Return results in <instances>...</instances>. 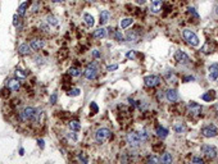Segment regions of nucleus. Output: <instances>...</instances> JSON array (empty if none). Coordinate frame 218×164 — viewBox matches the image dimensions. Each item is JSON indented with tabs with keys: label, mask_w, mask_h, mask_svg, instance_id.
<instances>
[{
	"label": "nucleus",
	"mask_w": 218,
	"mask_h": 164,
	"mask_svg": "<svg viewBox=\"0 0 218 164\" xmlns=\"http://www.w3.org/2000/svg\"><path fill=\"white\" fill-rule=\"evenodd\" d=\"M161 162H162V163H166V164H167V163H171V162H172L171 154H169V153H164L163 156L161 158Z\"/></svg>",
	"instance_id": "27"
},
{
	"label": "nucleus",
	"mask_w": 218,
	"mask_h": 164,
	"mask_svg": "<svg viewBox=\"0 0 218 164\" xmlns=\"http://www.w3.org/2000/svg\"><path fill=\"white\" fill-rule=\"evenodd\" d=\"M137 133H139V137H140V140H141V141H146V140H148V133L145 132V131H140Z\"/></svg>",
	"instance_id": "31"
},
{
	"label": "nucleus",
	"mask_w": 218,
	"mask_h": 164,
	"mask_svg": "<svg viewBox=\"0 0 218 164\" xmlns=\"http://www.w3.org/2000/svg\"><path fill=\"white\" fill-rule=\"evenodd\" d=\"M31 49L32 50H35V51H38V50H41L44 46H45V41L42 40V38H35V40H32L31 41Z\"/></svg>",
	"instance_id": "10"
},
{
	"label": "nucleus",
	"mask_w": 218,
	"mask_h": 164,
	"mask_svg": "<svg viewBox=\"0 0 218 164\" xmlns=\"http://www.w3.org/2000/svg\"><path fill=\"white\" fill-rule=\"evenodd\" d=\"M166 98L168 101H171V103H174V101L178 100V93L174 89H168L167 93H166Z\"/></svg>",
	"instance_id": "11"
},
{
	"label": "nucleus",
	"mask_w": 218,
	"mask_h": 164,
	"mask_svg": "<svg viewBox=\"0 0 218 164\" xmlns=\"http://www.w3.org/2000/svg\"><path fill=\"white\" fill-rule=\"evenodd\" d=\"M126 58H127V59H136V51L130 50L127 54H126Z\"/></svg>",
	"instance_id": "30"
},
{
	"label": "nucleus",
	"mask_w": 218,
	"mask_h": 164,
	"mask_svg": "<svg viewBox=\"0 0 218 164\" xmlns=\"http://www.w3.org/2000/svg\"><path fill=\"white\" fill-rule=\"evenodd\" d=\"M144 82L145 85L149 86V87H155L161 84V78H159L158 76H154V74H150V76H146L144 78Z\"/></svg>",
	"instance_id": "6"
},
{
	"label": "nucleus",
	"mask_w": 218,
	"mask_h": 164,
	"mask_svg": "<svg viewBox=\"0 0 218 164\" xmlns=\"http://www.w3.org/2000/svg\"><path fill=\"white\" fill-rule=\"evenodd\" d=\"M148 162H149V163H158V162H159V159H158V158H155V156H152V158H149V159H148Z\"/></svg>",
	"instance_id": "35"
},
{
	"label": "nucleus",
	"mask_w": 218,
	"mask_h": 164,
	"mask_svg": "<svg viewBox=\"0 0 218 164\" xmlns=\"http://www.w3.org/2000/svg\"><path fill=\"white\" fill-rule=\"evenodd\" d=\"M203 153H204V155L208 158V159H214L217 156V149L212 145H205L203 146Z\"/></svg>",
	"instance_id": "8"
},
{
	"label": "nucleus",
	"mask_w": 218,
	"mask_h": 164,
	"mask_svg": "<svg viewBox=\"0 0 218 164\" xmlns=\"http://www.w3.org/2000/svg\"><path fill=\"white\" fill-rule=\"evenodd\" d=\"M132 23H134L132 18H124V19L121 21V27H122V28H127V27H130L131 25H132Z\"/></svg>",
	"instance_id": "23"
},
{
	"label": "nucleus",
	"mask_w": 218,
	"mask_h": 164,
	"mask_svg": "<svg viewBox=\"0 0 218 164\" xmlns=\"http://www.w3.org/2000/svg\"><path fill=\"white\" fill-rule=\"evenodd\" d=\"M8 87L9 90H12V91H18L19 89H21V84H19V81L18 78H13L8 82Z\"/></svg>",
	"instance_id": "15"
},
{
	"label": "nucleus",
	"mask_w": 218,
	"mask_h": 164,
	"mask_svg": "<svg viewBox=\"0 0 218 164\" xmlns=\"http://www.w3.org/2000/svg\"><path fill=\"white\" fill-rule=\"evenodd\" d=\"M182 36L191 46H198V45H199V37H198L196 33L192 32L191 30H183Z\"/></svg>",
	"instance_id": "1"
},
{
	"label": "nucleus",
	"mask_w": 218,
	"mask_h": 164,
	"mask_svg": "<svg viewBox=\"0 0 218 164\" xmlns=\"http://www.w3.org/2000/svg\"><path fill=\"white\" fill-rule=\"evenodd\" d=\"M126 138H127V141H128V144H130L131 146H139L140 144L143 142L141 140H140L137 132H131V133H128Z\"/></svg>",
	"instance_id": "7"
},
{
	"label": "nucleus",
	"mask_w": 218,
	"mask_h": 164,
	"mask_svg": "<svg viewBox=\"0 0 218 164\" xmlns=\"http://www.w3.org/2000/svg\"><path fill=\"white\" fill-rule=\"evenodd\" d=\"M16 76L19 77V78H26V77H27V73H25V72L21 71V69H17V71H16Z\"/></svg>",
	"instance_id": "32"
},
{
	"label": "nucleus",
	"mask_w": 218,
	"mask_h": 164,
	"mask_svg": "<svg viewBox=\"0 0 218 164\" xmlns=\"http://www.w3.org/2000/svg\"><path fill=\"white\" fill-rule=\"evenodd\" d=\"M110 18V13L108 11H101L100 12V25H105Z\"/></svg>",
	"instance_id": "17"
},
{
	"label": "nucleus",
	"mask_w": 218,
	"mask_h": 164,
	"mask_svg": "<svg viewBox=\"0 0 218 164\" xmlns=\"http://www.w3.org/2000/svg\"><path fill=\"white\" fill-rule=\"evenodd\" d=\"M30 50H31V46L27 45V44H22V45H19V47H18V53L21 55L28 54V53H30Z\"/></svg>",
	"instance_id": "19"
},
{
	"label": "nucleus",
	"mask_w": 218,
	"mask_h": 164,
	"mask_svg": "<svg viewBox=\"0 0 218 164\" xmlns=\"http://www.w3.org/2000/svg\"><path fill=\"white\" fill-rule=\"evenodd\" d=\"M217 77H218V64L214 63L209 67V80L216 81Z\"/></svg>",
	"instance_id": "14"
},
{
	"label": "nucleus",
	"mask_w": 218,
	"mask_h": 164,
	"mask_svg": "<svg viewBox=\"0 0 218 164\" xmlns=\"http://www.w3.org/2000/svg\"><path fill=\"white\" fill-rule=\"evenodd\" d=\"M37 142H38V146H40L41 149H44V140H37Z\"/></svg>",
	"instance_id": "40"
},
{
	"label": "nucleus",
	"mask_w": 218,
	"mask_h": 164,
	"mask_svg": "<svg viewBox=\"0 0 218 164\" xmlns=\"http://www.w3.org/2000/svg\"><path fill=\"white\" fill-rule=\"evenodd\" d=\"M136 3H139V4H144L145 0H136Z\"/></svg>",
	"instance_id": "43"
},
{
	"label": "nucleus",
	"mask_w": 218,
	"mask_h": 164,
	"mask_svg": "<svg viewBox=\"0 0 218 164\" xmlns=\"http://www.w3.org/2000/svg\"><path fill=\"white\" fill-rule=\"evenodd\" d=\"M46 23H49V25L57 27L58 25H59V21H58V19L54 16H48L46 17Z\"/></svg>",
	"instance_id": "22"
},
{
	"label": "nucleus",
	"mask_w": 218,
	"mask_h": 164,
	"mask_svg": "<svg viewBox=\"0 0 218 164\" xmlns=\"http://www.w3.org/2000/svg\"><path fill=\"white\" fill-rule=\"evenodd\" d=\"M213 93H214V91H208L207 94H204V95L201 96V99L205 100V101H210V100H213V99H214V94H213Z\"/></svg>",
	"instance_id": "26"
},
{
	"label": "nucleus",
	"mask_w": 218,
	"mask_h": 164,
	"mask_svg": "<svg viewBox=\"0 0 218 164\" xmlns=\"http://www.w3.org/2000/svg\"><path fill=\"white\" fill-rule=\"evenodd\" d=\"M69 137H71V138H72V140H76V138H77V137H76V136H75V135H72V133H71V135H69Z\"/></svg>",
	"instance_id": "45"
},
{
	"label": "nucleus",
	"mask_w": 218,
	"mask_h": 164,
	"mask_svg": "<svg viewBox=\"0 0 218 164\" xmlns=\"http://www.w3.org/2000/svg\"><path fill=\"white\" fill-rule=\"evenodd\" d=\"M110 136H112V132H110L108 128H99L98 131L95 132V140L99 144L105 142L108 138H110Z\"/></svg>",
	"instance_id": "2"
},
{
	"label": "nucleus",
	"mask_w": 218,
	"mask_h": 164,
	"mask_svg": "<svg viewBox=\"0 0 218 164\" xmlns=\"http://www.w3.org/2000/svg\"><path fill=\"white\" fill-rule=\"evenodd\" d=\"M84 76L87 80L96 78V76H98V67H96V64L93 63V64H90L89 67H87V68L85 69V72H84Z\"/></svg>",
	"instance_id": "5"
},
{
	"label": "nucleus",
	"mask_w": 218,
	"mask_h": 164,
	"mask_svg": "<svg viewBox=\"0 0 218 164\" xmlns=\"http://www.w3.org/2000/svg\"><path fill=\"white\" fill-rule=\"evenodd\" d=\"M37 110L35 108H31V107H28V108H25L22 110V113H21V118L23 120H31V119H36L37 117Z\"/></svg>",
	"instance_id": "3"
},
{
	"label": "nucleus",
	"mask_w": 218,
	"mask_h": 164,
	"mask_svg": "<svg viewBox=\"0 0 218 164\" xmlns=\"http://www.w3.org/2000/svg\"><path fill=\"white\" fill-rule=\"evenodd\" d=\"M80 94H81L80 89H72V90H69L68 93H67V95H68V96H78Z\"/></svg>",
	"instance_id": "29"
},
{
	"label": "nucleus",
	"mask_w": 218,
	"mask_h": 164,
	"mask_svg": "<svg viewBox=\"0 0 218 164\" xmlns=\"http://www.w3.org/2000/svg\"><path fill=\"white\" fill-rule=\"evenodd\" d=\"M18 23H19V19H18V17L16 16V17H14V26H18Z\"/></svg>",
	"instance_id": "41"
},
{
	"label": "nucleus",
	"mask_w": 218,
	"mask_h": 164,
	"mask_svg": "<svg viewBox=\"0 0 218 164\" xmlns=\"http://www.w3.org/2000/svg\"><path fill=\"white\" fill-rule=\"evenodd\" d=\"M81 69L80 68H76V67H72V68L68 69V74L72 76V77H80L81 76Z\"/></svg>",
	"instance_id": "21"
},
{
	"label": "nucleus",
	"mask_w": 218,
	"mask_h": 164,
	"mask_svg": "<svg viewBox=\"0 0 218 164\" xmlns=\"http://www.w3.org/2000/svg\"><path fill=\"white\" fill-rule=\"evenodd\" d=\"M93 56H94V58H99V56H100L99 50H93Z\"/></svg>",
	"instance_id": "38"
},
{
	"label": "nucleus",
	"mask_w": 218,
	"mask_h": 164,
	"mask_svg": "<svg viewBox=\"0 0 218 164\" xmlns=\"http://www.w3.org/2000/svg\"><path fill=\"white\" fill-rule=\"evenodd\" d=\"M118 68V65L117 64H113V65H108V71H115Z\"/></svg>",
	"instance_id": "37"
},
{
	"label": "nucleus",
	"mask_w": 218,
	"mask_h": 164,
	"mask_svg": "<svg viewBox=\"0 0 218 164\" xmlns=\"http://www.w3.org/2000/svg\"><path fill=\"white\" fill-rule=\"evenodd\" d=\"M84 21H85V23H86V26L87 27H93L94 26V17L91 16V14H89V13H85L84 14Z\"/></svg>",
	"instance_id": "18"
},
{
	"label": "nucleus",
	"mask_w": 218,
	"mask_h": 164,
	"mask_svg": "<svg viewBox=\"0 0 218 164\" xmlns=\"http://www.w3.org/2000/svg\"><path fill=\"white\" fill-rule=\"evenodd\" d=\"M55 100H57V94H54L50 98V101H51V104H55Z\"/></svg>",
	"instance_id": "39"
},
{
	"label": "nucleus",
	"mask_w": 218,
	"mask_h": 164,
	"mask_svg": "<svg viewBox=\"0 0 218 164\" xmlns=\"http://www.w3.org/2000/svg\"><path fill=\"white\" fill-rule=\"evenodd\" d=\"M51 2H54V3H63L64 0H51Z\"/></svg>",
	"instance_id": "42"
},
{
	"label": "nucleus",
	"mask_w": 218,
	"mask_h": 164,
	"mask_svg": "<svg viewBox=\"0 0 218 164\" xmlns=\"http://www.w3.org/2000/svg\"><path fill=\"white\" fill-rule=\"evenodd\" d=\"M105 35H106V31L103 27H100V28H98V30L94 31V37L95 38H103V37H105Z\"/></svg>",
	"instance_id": "20"
},
{
	"label": "nucleus",
	"mask_w": 218,
	"mask_h": 164,
	"mask_svg": "<svg viewBox=\"0 0 218 164\" xmlns=\"http://www.w3.org/2000/svg\"><path fill=\"white\" fill-rule=\"evenodd\" d=\"M157 135L159 137H162V138H164V137H167V135H168V131L166 128H163V127H158L157 128Z\"/></svg>",
	"instance_id": "25"
},
{
	"label": "nucleus",
	"mask_w": 218,
	"mask_h": 164,
	"mask_svg": "<svg viewBox=\"0 0 218 164\" xmlns=\"http://www.w3.org/2000/svg\"><path fill=\"white\" fill-rule=\"evenodd\" d=\"M174 59H176L178 63H182V64H187L189 62H190L189 56L185 54V51H182V50H177L174 53Z\"/></svg>",
	"instance_id": "9"
},
{
	"label": "nucleus",
	"mask_w": 218,
	"mask_h": 164,
	"mask_svg": "<svg viewBox=\"0 0 218 164\" xmlns=\"http://www.w3.org/2000/svg\"><path fill=\"white\" fill-rule=\"evenodd\" d=\"M216 13H217V16H218V7L216 8Z\"/></svg>",
	"instance_id": "46"
},
{
	"label": "nucleus",
	"mask_w": 218,
	"mask_h": 164,
	"mask_svg": "<svg viewBox=\"0 0 218 164\" xmlns=\"http://www.w3.org/2000/svg\"><path fill=\"white\" fill-rule=\"evenodd\" d=\"M189 109H190V112L194 115L200 114V112H201V107H200L199 104H196L195 101H190V103H189Z\"/></svg>",
	"instance_id": "13"
},
{
	"label": "nucleus",
	"mask_w": 218,
	"mask_h": 164,
	"mask_svg": "<svg viewBox=\"0 0 218 164\" xmlns=\"http://www.w3.org/2000/svg\"><path fill=\"white\" fill-rule=\"evenodd\" d=\"M26 9H27V3H23L19 5V8L17 9V13H18V16H23V14L26 13Z\"/></svg>",
	"instance_id": "28"
},
{
	"label": "nucleus",
	"mask_w": 218,
	"mask_h": 164,
	"mask_svg": "<svg viewBox=\"0 0 218 164\" xmlns=\"http://www.w3.org/2000/svg\"><path fill=\"white\" fill-rule=\"evenodd\" d=\"M115 38H117V40H119V42H122L123 41V36H122V33L121 32H115Z\"/></svg>",
	"instance_id": "34"
},
{
	"label": "nucleus",
	"mask_w": 218,
	"mask_h": 164,
	"mask_svg": "<svg viewBox=\"0 0 218 164\" xmlns=\"http://www.w3.org/2000/svg\"><path fill=\"white\" fill-rule=\"evenodd\" d=\"M150 2H152V12L153 13H158L161 11L162 0H150Z\"/></svg>",
	"instance_id": "16"
},
{
	"label": "nucleus",
	"mask_w": 218,
	"mask_h": 164,
	"mask_svg": "<svg viewBox=\"0 0 218 164\" xmlns=\"http://www.w3.org/2000/svg\"><path fill=\"white\" fill-rule=\"evenodd\" d=\"M216 109H217V112H218V104L216 105Z\"/></svg>",
	"instance_id": "47"
},
{
	"label": "nucleus",
	"mask_w": 218,
	"mask_h": 164,
	"mask_svg": "<svg viewBox=\"0 0 218 164\" xmlns=\"http://www.w3.org/2000/svg\"><path fill=\"white\" fill-rule=\"evenodd\" d=\"M190 80L192 81V80H194V77H186V78H185V81H190Z\"/></svg>",
	"instance_id": "44"
},
{
	"label": "nucleus",
	"mask_w": 218,
	"mask_h": 164,
	"mask_svg": "<svg viewBox=\"0 0 218 164\" xmlns=\"http://www.w3.org/2000/svg\"><path fill=\"white\" fill-rule=\"evenodd\" d=\"M69 128L72 131H80L81 124H80L78 120H72V122H69Z\"/></svg>",
	"instance_id": "24"
},
{
	"label": "nucleus",
	"mask_w": 218,
	"mask_h": 164,
	"mask_svg": "<svg viewBox=\"0 0 218 164\" xmlns=\"http://www.w3.org/2000/svg\"><path fill=\"white\" fill-rule=\"evenodd\" d=\"M201 135L204 137H214V136H217L218 135V128L214 126V124H208V126H205L204 128L201 129Z\"/></svg>",
	"instance_id": "4"
},
{
	"label": "nucleus",
	"mask_w": 218,
	"mask_h": 164,
	"mask_svg": "<svg viewBox=\"0 0 218 164\" xmlns=\"http://www.w3.org/2000/svg\"><path fill=\"white\" fill-rule=\"evenodd\" d=\"M126 38H127V41L131 42V44H136L140 40V36H139L137 31H128L127 35H126Z\"/></svg>",
	"instance_id": "12"
},
{
	"label": "nucleus",
	"mask_w": 218,
	"mask_h": 164,
	"mask_svg": "<svg viewBox=\"0 0 218 164\" xmlns=\"http://www.w3.org/2000/svg\"><path fill=\"white\" fill-rule=\"evenodd\" d=\"M191 162H192V163H201V164H203V159H201V158H196V156H195V158H192V159H191Z\"/></svg>",
	"instance_id": "36"
},
{
	"label": "nucleus",
	"mask_w": 218,
	"mask_h": 164,
	"mask_svg": "<svg viewBox=\"0 0 218 164\" xmlns=\"http://www.w3.org/2000/svg\"><path fill=\"white\" fill-rule=\"evenodd\" d=\"M166 78H167L168 81L171 80V78H172V81H174V74H173V72H172V71H168V72H167V74H166Z\"/></svg>",
	"instance_id": "33"
}]
</instances>
